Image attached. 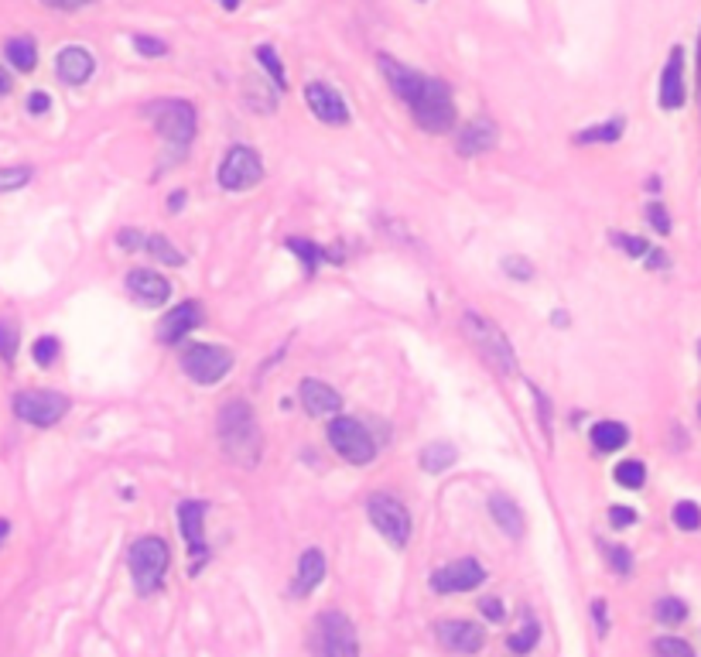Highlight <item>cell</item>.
<instances>
[{"mask_svg":"<svg viewBox=\"0 0 701 657\" xmlns=\"http://www.w3.org/2000/svg\"><path fill=\"white\" fill-rule=\"evenodd\" d=\"M698 353H701V346H698Z\"/></svg>","mask_w":701,"mask_h":657,"instance_id":"680465c9","label":"cell"},{"mask_svg":"<svg viewBox=\"0 0 701 657\" xmlns=\"http://www.w3.org/2000/svg\"><path fill=\"white\" fill-rule=\"evenodd\" d=\"M462 328H466V336L472 339V346L479 349V357L486 363H493L499 374H516V357H514V346L510 339L499 332V326L493 319H483V315L476 312H466L462 319Z\"/></svg>","mask_w":701,"mask_h":657,"instance_id":"277c9868","label":"cell"},{"mask_svg":"<svg viewBox=\"0 0 701 657\" xmlns=\"http://www.w3.org/2000/svg\"><path fill=\"white\" fill-rule=\"evenodd\" d=\"M654 657H695V651L681 637H660L654 641Z\"/></svg>","mask_w":701,"mask_h":657,"instance_id":"74e56055","label":"cell"},{"mask_svg":"<svg viewBox=\"0 0 701 657\" xmlns=\"http://www.w3.org/2000/svg\"><path fill=\"white\" fill-rule=\"evenodd\" d=\"M219 4H223L226 11H236V7H240V0H219Z\"/></svg>","mask_w":701,"mask_h":657,"instance_id":"9f6ffc18","label":"cell"},{"mask_svg":"<svg viewBox=\"0 0 701 657\" xmlns=\"http://www.w3.org/2000/svg\"><path fill=\"white\" fill-rule=\"evenodd\" d=\"M366 514H370V524L387 538L390 545L407 548V541H411V514H407V507L397 497L374 493L366 500Z\"/></svg>","mask_w":701,"mask_h":657,"instance_id":"52a82bcc","label":"cell"},{"mask_svg":"<svg viewBox=\"0 0 701 657\" xmlns=\"http://www.w3.org/2000/svg\"><path fill=\"white\" fill-rule=\"evenodd\" d=\"M322 579H326V555H322L318 548H308V551L298 558L291 593H295L298 599H305V595L312 593L315 586H322Z\"/></svg>","mask_w":701,"mask_h":657,"instance_id":"7402d4cb","label":"cell"},{"mask_svg":"<svg viewBox=\"0 0 701 657\" xmlns=\"http://www.w3.org/2000/svg\"><path fill=\"white\" fill-rule=\"evenodd\" d=\"M178 531L185 538V545L192 548V555L203 562L205 558V503L203 500L178 503ZM199 562H195V572H199Z\"/></svg>","mask_w":701,"mask_h":657,"instance_id":"2e32d148","label":"cell"},{"mask_svg":"<svg viewBox=\"0 0 701 657\" xmlns=\"http://www.w3.org/2000/svg\"><path fill=\"white\" fill-rule=\"evenodd\" d=\"M48 107H52V96H48V93H32V96H28V110H32V113H48Z\"/></svg>","mask_w":701,"mask_h":657,"instance_id":"c3c4849f","label":"cell"},{"mask_svg":"<svg viewBox=\"0 0 701 657\" xmlns=\"http://www.w3.org/2000/svg\"><path fill=\"white\" fill-rule=\"evenodd\" d=\"M7 534H11V524H7V520H0V545L7 541Z\"/></svg>","mask_w":701,"mask_h":657,"instance_id":"11a10c76","label":"cell"},{"mask_svg":"<svg viewBox=\"0 0 701 657\" xmlns=\"http://www.w3.org/2000/svg\"><path fill=\"white\" fill-rule=\"evenodd\" d=\"M537 418H545V435L551 442V405H547V397L537 391Z\"/></svg>","mask_w":701,"mask_h":657,"instance_id":"7dc6e473","label":"cell"},{"mask_svg":"<svg viewBox=\"0 0 701 657\" xmlns=\"http://www.w3.org/2000/svg\"><path fill=\"white\" fill-rule=\"evenodd\" d=\"M69 411V397L55 391H21L14 397V414L21 422L34 424V428H52L59 424Z\"/></svg>","mask_w":701,"mask_h":657,"instance_id":"30bf717a","label":"cell"},{"mask_svg":"<svg viewBox=\"0 0 701 657\" xmlns=\"http://www.w3.org/2000/svg\"><path fill=\"white\" fill-rule=\"evenodd\" d=\"M660 107H685V48H670V59L660 72Z\"/></svg>","mask_w":701,"mask_h":657,"instance_id":"e0dca14e","label":"cell"},{"mask_svg":"<svg viewBox=\"0 0 701 657\" xmlns=\"http://www.w3.org/2000/svg\"><path fill=\"white\" fill-rule=\"evenodd\" d=\"M147 117L155 120L157 134L175 148H185L195 138V110L185 100H157L147 107Z\"/></svg>","mask_w":701,"mask_h":657,"instance_id":"8992f818","label":"cell"},{"mask_svg":"<svg viewBox=\"0 0 701 657\" xmlns=\"http://www.w3.org/2000/svg\"><path fill=\"white\" fill-rule=\"evenodd\" d=\"M537 641H541V626L534 624V620H527L516 633L507 637V651H510V654H530V651L537 647Z\"/></svg>","mask_w":701,"mask_h":657,"instance_id":"83f0119b","label":"cell"},{"mask_svg":"<svg viewBox=\"0 0 701 657\" xmlns=\"http://www.w3.org/2000/svg\"><path fill=\"white\" fill-rule=\"evenodd\" d=\"M182 205H185V192H175L172 199H168V209L175 213V209H182Z\"/></svg>","mask_w":701,"mask_h":657,"instance_id":"db71d44e","label":"cell"},{"mask_svg":"<svg viewBox=\"0 0 701 657\" xmlns=\"http://www.w3.org/2000/svg\"><path fill=\"white\" fill-rule=\"evenodd\" d=\"M199 322H203V312H199V305H195V301L175 305L172 312L157 322V339H161V343H168V346L182 343V339H185L188 332L199 326Z\"/></svg>","mask_w":701,"mask_h":657,"instance_id":"ac0fdd59","label":"cell"},{"mask_svg":"<svg viewBox=\"0 0 701 657\" xmlns=\"http://www.w3.org/2000/svg\"><path fill=\"white\" fill-rule=\"evenodd\" d=\"M117 240H120V247H124V251H140L147 236H140L137 230H120V236H117Z\"/></svg>","mask_w":701,"mask_h":657,"instance_id":"bcb514c9","label":"cell"},{"mask_svg":"<svg viewBox=\"0 0 701 657\" xmlns=\"http://www.w3.org/2000/svg\"><path fill=\"white\" fill-rule=\"evenodd\" d=\"M455 459H459V452H455L452 442H431V445H424V449H421V470L424 472H445Z\"/></svg>","mask_w":701,"mask_h":657,"instance_id":"d4e9b609","label":"cell"},{"mask_svg":"<svg viewBox=\"0 0 701 657\" xmlns=\"http://www.w3.org/2000/svg\"><path fill=\"white\" fill-rule=\"evenodd\" d=\"M127 291L144 309H157V305H165L172 298V284H168V278H161L157 271H134V274H127Z\"/></svg>","mask_w":701,"mask_h":657,"instance_id":"9a60e30c","label":"cell"},{"mask_svg":"<svg viewBox=\"0 0 701 657\" xmlns=\"http://www.w3.org/2000/svg\"><path fill=\"white\" fill-rule=\"evenodd\" d=\"M301 405H305V411L312 418H328V414H339L343 397H339V391H332L328 384L308 376V380H301Z\"/></svg>","mask_w":701,"mask_h":657,"instance_id":"ffe728a7","label":"cell"},{"mask_svg":"<svg viewBox=\"0 0 701 657\" xmlns=\"http://www.w3.org/2000/svg\"><path fill=\"white\" fill-rule=\"evenodd\" d=\"M144 247H147V253L155 257L157 264H168V267H182V264H185V253L175 251L168 236H161V233L147 236V240H144Z\"/></svg>","mask_w":701,"mask_h":657,"instance_id":"4316f807","label":"cell"},{"mask_svg":"<svg viewBox=\"0 0 701 657\" xmlns=\"http://www.w3.org/2000/svg\"><path fill=\"white\" fill-rule=\"evenodd\" d=\"M93 55L86 52V48H79V45H69L59 52V59H55V72H59V79L62 82H69V86H82L86 79L93 76Z\"/></svg>","mask_w":701,"mask_h":657,"instance_id":"44dd1931","label":"cell"},{"mask_svg":"<svg viewBox=\"0 0 701 657\" xmlns=\"http://www.w3.org/2000/svg\"><path fill=\"white\" fill-rule=\"evenodd\" d=\"M134 45H137L140 55H147V59H157V55H165L168 52V45L161 42V38H147V34H137L134 38Z\"/></svg>","mask_w":701,"mask_h":657,"instance_id":"60d3db41","label":"cell"},{"mask_svg":"<svg viewBox=\"0 0 701 657\" xmlns=\"http://www.w3.org/2000/svg\"><path fill=\"white\" fill-rule=\"evenodd\" d=\"M698 69H701V42H698Z\"/></svg>","mask_w":701,"mask_h":657,"instance_id":"6f0895ef","label":"cell"},{"mask_svg":"<svg viewBox=\"0 0 701 657\" xmlns=\"http://www.w3.org/2000/svg\"><path fill=\"white\" fill-rule=\"evenodd\" d=\"M32 357H34L38 367H52V363L59 360V339H55V336H42V339H34Z\"/></svg>","mask_w":701,"mask_h":657,"instance_id":"d590c367","label":"cell"},{"mask_svg":"<svg viewBox=\"0 0 701 657\" xmlns=\"http://www.w3.org/2000/svg\"><path fill=\"white\" fill-rule=\"evenodd\" d=\"M219 442H223V452L233 459L236 466H257L261 459V428L250 405L243 401H230L219 414Z\"/></svg>","mask_w":701,"mask_h":657,"instance_id":"6da1fadb","label":"cell"},{"mask_svg":"<svg viewBox=\"0 0 701 657\" xmlns=\"http://www.w3.org/2000/svg\"><path fill=\"white\" fill-rule=\"evenodd\" d=\"M404 103L411 107V117L421 130L428 134H445L455 127V103H452V90L441 82V79L431 76H418L411 93L404 96Z\"/></svg>","mask_w":701,"mask_h":657,"instance_id":"7a4b0ae2","label":"cell"},{"mask_svg":"<svg viewBox=\"0 0 701 657\" xmlns=\"http://www.w3.org/2000/svg\"><path fill=\"white\" fill-rule=\"evenodd\" d=\"M647 264L654 267V271H660V267H668V257H664L660 251H650L647 253Z\"/></svg>","mask_w":701,"mask_h":657,"instance_id":"816d5d0a","label":"cell"},{"mask_svg":"<svg viewBox=\"0 0 701 657\" xmlns=\"http://www.w3.org/2000/svg\"><path fill=\"white\" fill-rule=\"evenodd\" d=\"M674 524L681 528V531H698L701 528V507L698 503H691V500H681V503H674Z\"/></svg>","mask_w":701,"mask_h":657,"instance_id":"836d02e7","label":"cell"},{"mask_svg":"<svg viewBox=\"0 0 701 657\" xmlns=\"http://www.w3.org/2000/svg\"><path fill=\"white\" fill-rule=\"evenodd\" d=\"M616 483L626 486V490H639L643 486V480H647V470H643V462L639 459H623L620 466H616Z\"/></svg>","mask_w":701,"mask_h":657,"instance_id":"1f68e13d","label":"cell"},{"mask_svg":"<svg viewBox=\"0 0 701 657\" xmlns=\"http://www.w3.org/2000/svg\"><path fill=\"white\" fill-rule=\"evenodd\" d=\"M592 616L599 620V633H606V603H592Z\"/></svg>","mask_w":701,"mask_h":657,"instance_id":"f907efd6","label":"cell"},{"mask_svg":"<svg viewBox=\"0 0 701 657\" xmlns=\"http://www.w3.org/2000/svg\"><path fill=\"white\" fill-rule=\"evenodd\" d=\"M32 182V168H0V192H17V188H24Z\"/></svg>","mask_w":701,"mask_h":657,"instance_id":"8d00e7d4","label":"cell"},{"mask_svg":"<svg viewBox=\"0 0 701 657\" xmlns=\"http://www.w3.org/2000/svg\"><path fill=\"white\" fill-rule=\"evenodd\" d=\"M288 251L295 253V257H301V264H305L308 274L318 271V264H322V247H315L312 240H305V236H291L288 240Z\"/></svg>","mask_w":701,"mask_h":657,"instance_id":"f546056e","label":"cell"},{"mask_svg":"<svg viewBox=\"0 0 701 657\" xmlns=\"http://www.w3.org/2000/svg\"><path fill=\"white\" fill-rule=\"evenodd\" d=\"M612 240H616V247H623V251L633 253V257H647V253H650V243L639 240V236H612Z\"/></svg>","mask_w":701,"mask_h":657,"instance_id":"b9f144b4","label":"cell"},{"mask_svg":"<svg viewBox=\"0 0 701 657\" xmlns=\"http://www.w3.org/2000/svg\"><path fill=\"white\" fill-rule=\"evenodd\" d=\"M4 52H7V62L14 65L17 72H32L38 65V48H34L32 38H11L4 45Z\"/></svg>","mask_w":701,"mask_h":657,"instance_id":"484cf974","label":"cell"},{"mask_svg":"<svg viewBox=\"0 0 701 657\" xmlns=\"http://www.w3.org/2000/svg\"><path fill=\"white\" fill-rule=\"evenodd\" d=\"M312 654L315 657H359V641L353 620L339 610L322 613L312 626Z\"/></svg>","mask_w":701,"mask_h":657,"instance_id":"5b68a950","label":"cell"},{"mask_svg":"<svg viewBox=\"0 0 701 657\" xmlns=\"http://www.w3.org/2000/svg\"><path fill=\"white\" fill-rule=\"evenodd\" d=\"M328 445L343 455L346 462H353V466H366L376 455V445L374 438H370V432L356 418H346V414L328 422Z\"/></svg>","mask_w":701,"mask_h":657,"instance_id":"9c48e42d","label":"cell"},{"mask_svg":"<svg viewBox=\"0 0 701 657\" xmlns=\"http://www.w3.org/2000/svg\"><path fill=\"white\" fill-rule=\"evenodd\" d=\"M630 442V428L620 422H599L592 428V445L599 452H616Z\"/></svg>","mask_w":701,"mask_h":657,"instance_id":"cb8c5ba5","label":"cell"},{"mask_svg":"<svg viewBox=\"0 0 701 657\" xmlns=\"http://www.w3.org/2000/svg\"><path fill=\"white\" fill-rule=\"evenodd\" d=\"M633 520H637V514H633L630 507H612V510H609V524H612V528H630Z\"/></svg>","mask_w":701,"mask_h":657,"instance_id":"f6af8a7d","label":"cell"},{"mask_svg":"<svg viewBox=\"0 0 701 657\" xmlns=\"http://www.w3.org/2000/svg\"><path fill=\"white\" fill-rule=\"evenodd\" d=\"M489 514L499 524V531L507 538H524V517H520V507H516L507 493H493L489 497Z\"/></svg>","mask_w":701,"mask_h":657,"instance_id":"603a6c76","label":"cell"},{"mask_svg":"<svg viewBox=\"0 0 701 657\" xmlns=\"http://www.w3.org/2000/svg\"><path fill=\"white\" fill-rule=\"evenodd\" d=\"M257 62L264 65V72L270 76V82L278 86V90H284L288 86V76H284V65H280V59H278V52L270 45H257Z\"/></svg>","mask_w":701,"mask_h":657,"instance_id":"4dcf8cb0","label":"cell"},{"mask_svg":"<svg viewBox=\"0 0 701 657\" xmlns=\"http://www.w3.org/2000/svg\"><path fill=\"white\" fill-rule=\"evenodd\" d=\"M479 613H483L489 624H499L503 620V603H499L497 595H486V599H479Z\"/></svg>","mask_w":701,"mask_h":657,"instance_id":"7bdbcfd3","label":"cell"},{"mask_svg":"<svg viewBox=\"0 0 701 657\" xmlns=\"http://www.w3.org/2000/svg\"><path fill=\"white\" fill-rule=\"evenodd\" d=\"M438 633V643L449 651V654H479L486 643V630L479 624H472V620H441L435 626Z\"/></svg>","mask_w":701,"mask_h":657,"instance_id":"4fadbf2b","label":"cell"},{"mask_svg":"<svg viewBox=\"0 0 701 657\" xmlns=\"http://www.w3.org/2000/svg\"><path fill=\"white\" fill-rule=\"evenodd\" d=\"M698 411H701V407H698Z\"/></svg>","mask_w":701,"mask_h":657,"instance_id":"91938a15","label":"cell"},{"mask_svg":"<svg viewBox=\"0 0 701 657\" xmlns=\"http://www.w3.org/2000/svg\"><path fill=\"white\" fill-rule=\"evenodd\" d=\"M264 178V161L253 148H230V155L219 165V186L230 192H247V188L261 186Z\"/></svg>","mask_w":701,"mask_h":657,"instance_id":"8fae6325","label":"cell"},{"mask_svg":"<svg viewBox=\"0 0 701 657\" xmlns=\"http://www.w3.org/2000/svg\"><path fill=\"white\" fill-rule=\"evenodd\" d=\"M168 562H172V555H168V545L161 538H140V541L130 545L127 565H130V576H134V586H137L140 595H151L161 589Z\"/></svg>","mask_w":701,"mask_h":657,"instance_id":"3957f363","label":"cell"},{"mask_svg":"<svg viewBox=\"0 0 701 657\" xmlns=\"http://www.w3.org/2000/svg\"><path fill=\"white\" fill-rule=\"evenodd\" d=\"M493 144H497V124L486 120V117H476V120H469V124L459 130L455 151L462 157H476V155H486Z\"/></svg>","mask_w":701,"mask_h":657,"instance_id":"d6986e66","label":"cell"},{"mask_svg":"<svg viewBox=\"0 0 701 657\" xmlns=\"http://www.w3.org/2000/svg\"><path fill=\"white\" fill-rule=\"evenodd\" d=\"M620 138H623V120H609V124H599V127H585L575 141L578 144H609V141H620Z\"/></svg>","mask_w":701,"mask_h":657,"instance_id":"f1b7e54d","label":"cell"},{"mask_svg":"<svg viewBox=\"0 0 701 657\" xmlns=\"http://www.w3.org/2000/svg\"><path fill=\"white\" fill-rule=\"evenodd\" d=\"M17 346H21V328L14 319H0V357L7 363H14Z\"/></svg>","mask_w":701,"mask_h":657,"instance_id":"d6a6232c","label":"cell"},{"mask_svg":"<svg viewBox=\"0 0 701 657\" xmlns=\"http://www.w3.org/2000/svg\"><path fill=\"white\" fill-rule=\"evenodd\" d=\"M503 271H507L510 278H520V281H530V278H534V267H530L527 257H507V261H503Z\"/></svg>","mask_w":701,"mask_h":657,"instance_id":"f35d334b","label":"cell"},{"mask_svg":"<svg viewBox=\"0 0 701 657\" xmlns=\"http://www.w3.org/2000/svg\"><path fill=\"white\" fill-rule=\"evenodd\" d=\"M606 558H609V565H612V572H620V576H626V572L633 568V558H630V551H626V548L606 545Z\"/></svg>","mask_w":701,"mask_h":657,"instance_id":"ab89813d","label":"cell"},{"mask_svg":"<svg viewBox=\"0 0 701 657\" xmlns=\"http://www.w3.org/2000/svg\"><path fill=\"white\" fill-rule=\"evenodd\" d=\"M647 219L654 223L657 233H670V219H668V209H664V205H650V209H647Z\"/></svg>","mask_w":701,"mask_h":657,"instance_id":"ee69618b","label":"cell"},{"mask_svg":"<svg viewBox=\"0 0 701 657\" xmlns=\"http://www.w3.org/2000/svg\"><path fill=\"white\" fill-rule=\"evenodd\" d=\"M11 86H14V82H11V76H7V69H0V96L11 93Z\"/></svg>","mask_w":701,"mask_h":657,"instance_id":"f5cc1de1","label":"cell"},{"mask_svg":"<svg viewBox=\"0 0 701 657\" xmlns=\"http://www.w3.org/2000/svg\"><path fill=\"white\" fill-rule=\"evenodd\" d=\"M486 579V568L476 558H459V562L441 565L435 576H431V589L435 593H469V589H479Z\"/></svg>","mask_w":701,"mask_h":657,"instance_id":"7c38bea8","label":"cell"},{"mask_svg":"<svg viewBox=\"0 0 701 657\" xmlns=\"http://www.w3.org/2000/svg\"><path fill=\"white\" fill-rule=\"evenodd\" d=\"M654 613H657V620L660 624H668V626H674V624H681L687 616V606L681 603V599H674V595H664L660 603L654 606Z\"/></svg>","mask_w":701,"mask_h":657,"instance_id":"e575fe53","label":"cell"},{"mask_svg":"<svg viewBox=\"0 0 701 657\" xmlns=\"http://www.w3.org/2000/svg\"><path fill=\"white\" fill-rule=\"evenodd\" d=\"M230 367H233V353L226 349V346H205V343H192L185 346V353H182V370H185L195 384H219L223 376L230 374Z\"/></svg>","mask_w":701,"mask_h":657,"instance_id":"ba28073f","label":"cell"},{"mask_svg":"<svg viewBox=\"0 0 701 657\" xmlns=\"http://www.w3.org/2000/svg\"><path fill=\"white\" fill-rule=\"evenodd\" d=\"M45 7H55V11H79V7H86L90 0H42Z\"/></svg>","mask_w":701,"mask_h":657,"instance_id":"681fc988","label":"cell"},{"mask_svg":"<svg viewBox=\"0 0 701 657\" xmlns=\"http://www.w3.org/2000/svg\"><path fill=\"white\" fill-rule=\"evenodd\" d=\"M305 103H308V110H312L322 124H332V127L349 124V107H346V100L328 82H308L305 86Z\"/></svg>","mask_w":701,"mask_h":657,"instance_id":"5bb4252c","label":"cell"}]
</instances>
